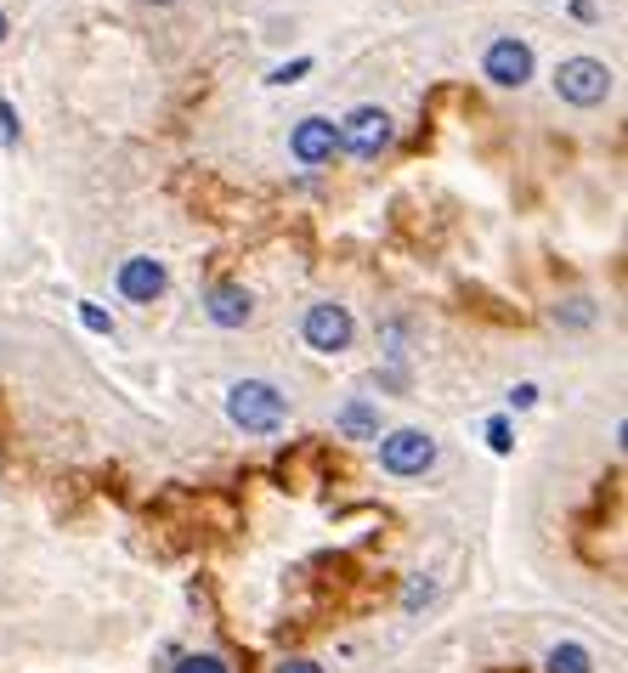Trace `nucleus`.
I'll return each mask as SVG.
<instances>
[{"label": "nucleus", "mask_w": 628, "mask_h": 673, "mask_svg": "<svg viewBox=\"0 0 628 673\" xmlns=\"http://www.w3.org/2000/svg\"><path fill=\"white\" fill-rule=\"evenodd\" d=\"M0 40H7V12H0Z\"/></svg>", "instance_id": "6ab92c4d"}, {"label": "nucleus", "mask_w": 628, "mask_h": 673, "mask_svg": "<svg viewBox=\"0 0 628 673\" xmlns=\"http://www.w3.org/2000/svg\"><path fill=\"white\" fill-rule=\"evenodd\" d=\"M487 442H492V453H510V448H515V436H510V425H504V419H492V425H487Z\"/></svg>", "instance_id": "4468645a"}, {"label": "nucleus", "mask_w": 628, "mask_h": 673, "mask_svg": "<svg viewBox=\"0 0 628 673\" xmlns=\"http://www.w3.org/2000/svg\"><path fill=\"white\" fill-rule=\"evenodd\" d=\"M544 673H594V657L583 646H555L544 657Z\"/></svg>", "instance_id": "9d476101"}, {"label": "nucleus", "mask_w": 628, "mask_h": 673, "mask_svg": "<svg viewBox=\"0 0 628 673\" xmlns=\"http://www.w3.org/2000/svg\"><path fill=\"white\" fill-rule=\"evenodd\" d=\"M80 323H85L91 334H114V317H108L103 306H91V300H80Z\"/></svg>", "instance_id": "ddd939ff"}, {"label": "nucleus", "mask_w": 628, "mask_h": 673, "mask_svg": "<svg viewBox=\"0 0 628 673\" xmlns=\"http://www.w3.org/2000/svg\"><path fill=\"white\" fill-rule=\"evenodd\" d=\"M340 430H346V436H374V430H380V414L369 408V402H351V408L340 414Z\"/></svg>", "instance_id": "9b49d317"}, {"label": "nucleus", "mask_w": 628, "mask_h": 673, "mask_svg": "<svg viewBox=\"0 0 628 673\" xmlns=\"http://www.w3.org/2000/svg\"><path fill=\"white\" fill-rule=\"evenodd\" d=\"M391 114L385 108H351L340 119V153H357V159H380L391 148Z\"/></svg>", "instance_id": "20e7f679"}, {"label": "nucleus", "mask_w": 628, "mask_h": 673, "mask_svg": "<svg viewBox=\"0 0 628 673\" xmlns=\"http://www.w3.org/2000/svg\"><path fill=\"white\" fill-rule=\"evenodd\" d=\"M119 294L125 300H159L164 294V283H171V272H164V260H153V255H130V260H119Z\"/></svg>", "instance_id": "6e6552de"}, {"label": "nucleus", "mask_w": 628, "mask_h": 673, "mask_svg": "<svg viewBox=\"0 0 628 673\" xmlns=\"http://www.w3.org/2000/svg\"><path fill=\"white\" fill-rule=\"evenodd\" d=\"M278 673H323V668H317V662H283Z\"/></svg>", "instance_id": "a211bd4d"}, {"label": "nucleus", "mask_w": 628, "mask_h": 673, "mask_svg": "<svg viewBox=\"0 0 628 673\" xmlns=\"http://www.w3.org/2000/svg\"><path fill=\"white\" fill-rule=\"evenodd\" d=\"M153 7H176V0H153Z\"/></svg>", "instance_id": "aec40b11"}, {"label": "nucleus", "mask_w": 628, "mask_h": 673, "mask_svg": "<svg viewBox=\"0 0 628 673\" xmlns=\"http://www.w3.org/2000/svg\"><path fill=\"white\" fill-rule=\"evenodd\" d=\"M555 96H560V103H572V108H601L612 96V69H606V62H594V57H567L555 69Z\"/></svg>", "instance_id": "f03ea898"}, {"label": "nucleus", "mask_w": 628, "mask_h": 673, "mask_svg": "<svg viewBox=\"0 0 628 673\" xmlns=\"http://www.w3.org/2000/svg\"><path fill=\"white\" fill-rule=\"evenodd\" d=\"M255 317V300H249V289H239V283H221L216 294H210V323L216 328H244Z\"/></svg>", "instance_id": "1a4fd4ad"}, {"label": "nucleus", "mask_w": 628, "mask_h": 673, "mask_svg": "<svg viewBox=\"0 0 628 673\" xmlns=\"http://www.w3.org/2000/svg\"><path fill=\"white\" fill-rule=\"evenodd\" d=\"M481 69H487V80H492V85L521 91L526 80H533V46L515 40V35H499V40L487 46V62H481Z\"/></svg>", "instance_id": "423d86ee"}, {"label": "nucleus", "mask_w": 628, "mask_h": 673, "mask_svg": "<svg viewBox=\"0 0 628 673\" xmlns=\"http://www.w3.org/2000/svg\"><path fill=\"white\" fill-rule=\"evenodd\" d=\"M533 402H538V385H515L510 391V408H533Z\"/></svg>", "instance_id": "f3484780"}, {"label": "nucleus", "mask_w": 628, "mask_h": 673, "mask_svg": "<svg viewBox=\"0 0 628 673\" xmlns=\"http://www.w3.org/2000/svg\"><path fill=\"white\" fill-rule=\"evenodd\" d=\"M380 464L391 476H425L437 464V436L431 430H391L380 442Z\"/></svg>", "instance_id": "7ed1b4c3"}, {"label": "nucleus", "mask_w": 628, "mask_h": 673, "mask_svg": "<svg viewBox=\"0 0 628 673\" xmlns=\"http://www.w3.org/2000/svg\"><path fill=\"white\" fill-rule=\"evenodd\" d=\"M0 142H18V114H12V103H0Z\"/></svg>", "instance_id": "dca6fc26"}, {"label": "nucleus", "mask_w": 628, "mask_h": 673, "mask_svg": "<svg viewBox=\"0 0 628 673\" xmlns=\"http://www.w3.org/2000/svg\"><path fill=\"white\" fill-rule=\"evenodd\" d=\"M171 673H226V662H221V657H210V651H198V657H182Z\"/></svg>", "instance_id": "f8f14e48"}, {"label": "nucleus", "mask_w": 628, "mask_h": 673, "mask_svg": "<svg viewBox=\"0 0 628 673\" xmlns=\"http://www.w3.org/2000/svg\"><path fill=\"white\" fill-rule=\"evenodd\" d=\"M306 69H312V57H294L289 69H272V85H289V80H301Z\"/></svg>", "instance_id": "2eb2a0df"}, {"label": "nucleus", "mask_w": 628, "mask_h": 673, "mask_svg": "<svg viewBox=\"0 0 628 673\" xmlns=\"http://www.w3.org/2000/svg\"><path fill=\"white\" fill-rule=\"evenodd\" d=\"M226 419H233L239 430H249V436H272L289 419V396L278 385H267V380H239L233 391H226Z\"/></svg>", "instance_id": "f257e3e1"}, {"label": "nucleus", "mask_w": 628, "mask_h": 673, "mask_svg": "<svg viewBox=\"0 0 628 673\" xmlns=\"http://www.w3.org/2000/svg\"><path fill=\"white\" fill-rule=\"evenodd\" d=\"M301 334H306V346H312V351L340 357V351L351 346V312H346V306H335V300H317V306L306 312V323H301Z\"/></svg>", "instance_id": "39448f33"}, {"label": "nucleus", "mask_w": 628, "mask_h": 673, "mask_svg": "<svg viewBox=\"0 0 628 673\" xmlns=\"http://www.w3.org/2000/svg\"><path fill=\"white\" fill-rule=\"evenodd\" d=\"M289 153L301 159V164H328L340 153V125L335 119H323V114H312V119H301L289 130Z\"/></svg>", "instance_id": "0eeeda50"}]
</instances>
